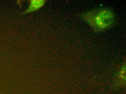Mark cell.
<instances>
[{
	"instance_id": "1",
	"label": "cell",
	"mask_w": 126,
	"mask_h": 94,
	"mask_svg": "<svg viewBox=\"0 0 126 94\" xmlns=\"http://www.w3.org/2000/svg\"><path fill=\"white\" fill-rule=\"evenodd\" d=\"M85 19L96 30H103L113 23L114 15L112 11L106 8L89 12Z\"/></svg>"
},
{
	"instance_id": "3",
	"label": "cell",
	"mask_w": 126,
	"mask_h": 94,
	"mask_svg": "<svg viewBox=\"0 0 126 94\" xmlns=\"http://www.w3.org/2000/svg\"><path fill=\"white\" fill-rule=\"evenodd\" d=\"M119 77L121 81L124 80V81L125 80L124 79L126 78V67L125 66H124L121 69L119 74Z\"/></svg>"
},
{
	"instance_id": "4",
	"label": "cell",
	"mask_w": 126,
	"mask_h": 94,
	"mask_svg": "<svg viewBox=\"0 0 126 94\" xmlns=\"http://www.w3.org/2000/svg\"></svg>"
},
{
	"instance_id": "2",
	"label": "cell",
	"mask_w": 126,
	"mask_h": 94,
	"mask_svg": "<svg viewBox=\"0 0 126 94\" xmlns=\"http://www.w3.org/2000/svg\"><path fill=\"white\" fill-rule=\"evenodd\" d=\"M45 0H31L27 9L24 12V13H29L38 10L44 6L46 3Z\"/></svg>"
}]
</instances>
